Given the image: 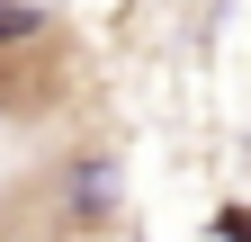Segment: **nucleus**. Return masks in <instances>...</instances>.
<instances>
[{
	"mask_svg": "<svg viewBox=\"0 0 251 242\" xmlns=\"http://www.w3.org/2000/svg\"><path fill=\"white\" fill-rule=\"evenodd\" d=\"M45 197H54V216H63V233H108V224H126V162L108 153V144H90V153H63L54 170H45Z\"/></svg>",
	"mask_w": 251,
	"mask_h": 242,
	"instance_id": "f257e3e1",
	"label": "nucleus"
},
{
	"mask_svg": "<svg viewBox=\"0 0 251 242\" xmlns=\"http://www.w3.org/2000/svg\"><path fill=\"white\" fill-rule=\"evenodd\" d=\"M36 45H63V27L45 0H0V63L9 54H36Z\"/></svg>",
	"mask_w": 251,
	"mask_h": 242,
	"instance_id": "f03ea898",
	"label": "nucleus"
},
{
	"mask_svg": "<svg viewBox=\"0 0 251 242\" xmlns=\"http://www.w3.org/2000/svg\"><path fill=\"white\" fill-rule=\"evenodd\" d=\"M206 242H251V197H225L206 216Z\"/></svg>",
	"mask_w": 251,
	"mask_h": 242,
	"instance_id": "7ed1b4c3",
	"label": "nucleus"
},
{
	"mask_svg": "<svg viewBox=\"0 0 251 242\" xmlns=\"http://www.w3.org/2000/svg\"><path fill=\"white\" fill-rule=\"evenodd\" d=\"M242 162H251V126H242Z\"/></svg>",
	"mask_w": 251,
	"mask_h": 242,
	"instance_id": "20e7f679",
	"label": "nucleus"
},
{
	"mask_svg": "<svg viewBox=\"0 0 251 242\" xmlns=\"http://www.w3.org/2000/svg\"><path fill=\"white\" fill-rule=\"evenodd\" d=\"M45 9H54V0H45Z\"/></svg>",
	"mask_w": 251,
	"mask_h": 242,
	"instance_id": "39448f33",
	"label": "nucleus"
}]
</instances>
